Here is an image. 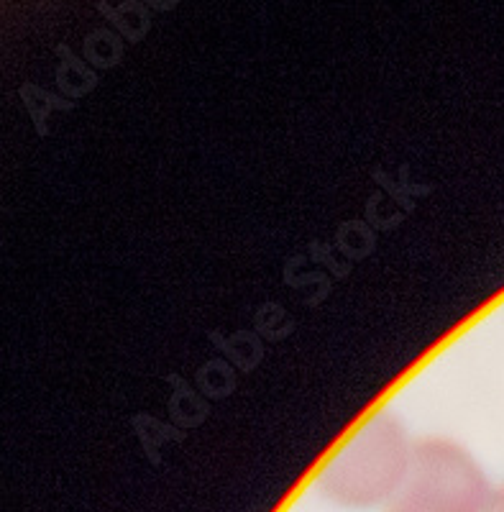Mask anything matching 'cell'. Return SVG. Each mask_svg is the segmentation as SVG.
<instances>
[{"label": "cell", "instance_id": "obj_1", "mask_svg": "<svg viewBox=\"0 0 504 512\" xmlns=\"http://www.w3.org/2000/svg\"><path fill=\"white\" fill-rule=\"evenodd\" d=\"M412 441L392 413L371 415L328 459L318 489L343 507H371L394 495L405 477Z\"/></svg>", "mask_w": 504, "mask_h": 512}, {"label": "cell", "instance_id": "obj_2", "mask_svg": "<svg viewBox=\"0 0 504 512\" xmlns=\"http://www.w3.org/2000/svg\"><path fill=\"white\" fill-rule=\"evenodd\" d=\"M489 492L466 448L430 436L412 441L405 477L387 500V512H479Z\"/></svg>", "mask_w": 504, "mask_h": 512}, {"label": "cell", "instance_id": "obj_3", "mask_svg": "<svg viewBox=\"0 0 504 512\" xmlns=\"http://www.w3.org/2000/svg\"><path fill=\"white\" fill-rule=\"evenodd\" d=\"M479 512H504V484L489 492L487 502H484V507Z\"/></svg>", "mask_w": 504, "mask_h": 512}]
</instances>
